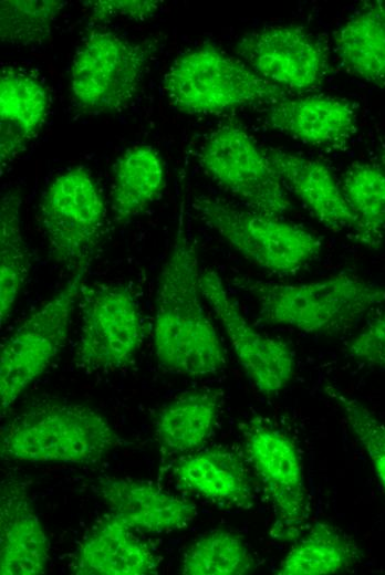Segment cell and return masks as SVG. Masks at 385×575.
<instances>
[{
    "label": "cell",
    "instance_id": "obj_22",
    "mask_svg": "<svg viewBox=\"0 0 385 575\" xmlns=\"http://www.w3.org/2000/svg\"><path fill=\"white\" fill-rule=\"evenodd\" d=\"M223 394L216 388L188 390L159 411L156 438L164 454L199 450L215 430Z\"/></svg>",
    "mask_w": 385,
    "mask_h": 575
},
{
    "label": "cell",
    "instance_id": "obj_32",
    "mask_svg": "<svg viewBox=\"0 0 385 575\" xmlns=\"http://www.w3.org/2000/svg\"><path fill=\"white\" fill-rule=\"evenodd\" d=\"M378 159H379V166L385 172V144L381 143L379 150H378Z\"/></svg>",
    "mask_w": 385,
    "mask_h": 575
},
{
    "label": "cell",
    "instance_id": "obj_9",
    "mask_svg": "<svg viewBox=\"0 0 385 575\" xmlns=\"http://www.w3.org/2000/svg\"><path fill=\"white\" fill-rule=\"evenodd\" d=\"M81 330L75 365L86 372L127 366L143 341V321L132 292L122 284H83L77 303Z\"/></svg>",
    "mask_w": 385,
    "mask_h": 575
},
{
    "label": "cell",
    "instance_id": "obj_1",
    "mask_svg": "<svg viewBox=\"0 0 385 575\" xmlns=\"http://www.w3.org/2000/svg\"><path fill=\"white\" fill-rule=\"evenodd\" d=\"M200 276L183 200L157 282L154 349L164 369L191 377L216 375L227 366L225 347L201 302Z\"/></svg>",
    "mask_w": 385,
    "mask_h": 575
},
{
    "label": "cell",
    "instance_id": "obj_3",
    "mask_svg": "<svg viewBox=\"0 0 385 575\" xmlns=\"http://www.w3.org/2000/svg\"><path fill=\"white\" fill-rule=\"evenodd\" d=\"M118 443L108 420L91 407L43 401L15 415L1 429L6 459L39 463H96Z\"/></svg>",
    "mask_w": 385,
    "mask_h": 575
},
{
    "label": "cell",
    "instance_id": "obj_19",
    "mask_svg": "<svg viewBox=\"0 0 385 575\" xmlns=\"http://www.w3.org/2000/svg\"><path fill=\"white\" fill-rule=\"evenodd\" d=\"M177 484L212 503L248 510L254 504L251 477L238 453L225 447L197 450L173 470Z\"/></svg>",
    "mask_w": 385,
    "mask_h": 575
},
{
    "label": "cell",
    "instance_id": "obj_17",
    "mask_svg": "<svg viewBox=\"0 0 385 575\" xmlns=\"http://www.w3.org/2000/svg\"><path fill=\"white\" fill-rule=\"evenodd\" d=\"M264 153L285 189L294 194L313 217L333 231L352 230L358 222L342 191L341 184L322 163L278 148Z\"/></svg>",
    "mask_w": 385,
    "mask_h": 575
},
{
    "label": "cell",
    "instance_id": "obj_23",
    "mask_svg": "<svg viewBox=\"0 0 385 575\" xmlns=\"http://www.w3.org/2000/svg\"><path fill=\"white\" fill-rule=\"evenodd\" d=\"M335 52L346 72L385 85V1L365 2L335 34Z\"/></svg>",
    "mask_w": 385,
    "mask_h": 575
},
{
    "label": "cell",
    "instance_id": "obj_18",
    "mask_svg": "<svg viewBox=\"0 0 385 575\" xmlns=\"http://www.w3.org/2000/svg\"><path fill=\"white\" fill-rule=\"evenodd\" d=\"M113 514L95 524L72 562L76 575H152L159 557L150 544Z\"/></svg>",
    "mask_w": 385,
    "mask_h": 575
},
{
    "label": "cell",
    "instance_id": "obj_8",
    "mask_svg": "<svg viewBox=\"0 0 385 575\" xmlns=\"http://www.w3.org/2000/svg\"><path fill=\"white\" fill-rule=\"evenodd\" d=\"M89 269L71 280L32 312L1 344V415L42 375L65 346L75 305Z\"/></svg>",
    "mask_w": 385,
    "mask_h": 575
},
{
    "label": "cell",
    "instance_id": "obj_29",
    "mask_svg": "<svg viewBox=\"0 0 385 575\" xmlns=\"http://www.w3.org/2000/svg\"><path fill=\"white\" fill-rule=\"evenodd\" d=\"M324 390L340 407L348 428L365 450L385 491V422L336 387L327 385Z\"/></svg>",
    "mask_w": 385,
    "mask_h": 575
},
{
    "label": "cell",
    "instance_id": "obj_2",
    "mask_svg": "<svg viewBox=\"0 0 385 575\" xmlns=\"http://www.w3.org/2000/svg\"><path fill=\"white\" fill-rule=\"evenodd\" d=\"M233 283L254 300L262 322L308 334L342 333L385 303V288L345 272L299 284L244 275Z\"/></svg>",
    "mask_w": 385,
    "mask_h": 575
},
{
    "label": "cell",
    "instance_id": "obj_11",
    "mask_svg": "<svg viewBox=\"0 0 385 575\" xmlns=\"http://www.w3.org/2000/svg\"><path fill=\"white\" fill-rule=\"evenodd\" d=\"M198 159L205 172L248 209L271 217L291 209L264 149L241 126L228 123L214 130Z\"/></svg>",
    "mask_w": 385,
    "mask_h": 575
},
{
    "label": "cell",
    "instance_id": "obj_13",
    "mask_svg": "<svg viewBox=\"0 0 385 575\" xmlns=\"http://www.w3.org/2000/svg\"><path fill=\"white\" fill-rule=\"evenodd\" d=\"M200 288L257 390L268 397L282 391L295 370L291 347L282 339L260 333L247 321L216 271L201 272Z\"/></svg>",
    "mask_w": 385,
    "mask_h": 575
},
{
    "label": "cell",
    "instance_id": "obj_16",
    "mask_svg": "<svg viewBox=\"0 0 385 575\" xmlns=\"http://www.w3.org/2000/svg\"><path fill=\"white\" fill-rule=\"evenodd\" d=\"M49 540L24 483L3 481L0 491V574H42L49 563Z\"/></svg>",
    "mask_w": 385,
    "mask_h": 575
},
{
    "label": "cell",
    "instance_id": "obj_15",
    "mask_svg": "<svg viewBox=\"0 0 385 575\" xmlns=\"http://www.w3.org/2000/svg\"><path fill=\"white\" fill-rule=\"evenodd\" d=\"M97 491L110 513L136 532L181 530L197 515L192 502L164 491L152 481L102 478Z\"/></svg>",
    "mask_w": 385,
    "mask_h": 575
},
{
    "label": "cell",
    "instance_id": "obj_31",
    "mask_svg": "<svg viewBox=\"0 0 385 575\" xmlns=\"http://www.w3.org/2000/svg\"><path fill=\"white\" fill-rule=\"evenodd\" d=\"M353 358L385 367V312L372 318L347 345Z\"/></svg>",
    "mask_w": 385,
    "mask_h": 575
},
{
    "label": "cell",
    "instance_id": "obj_25",
    "mask_svg": "<svg viewBox=\"0 0 385 575\" xmlns=\"http://www.w3.org/2000/svg\"><path fill=\"white\" fill-rule=\"evenodd\" d=\"M20 190L3 194L0 203V318L1 326L28 281L31 260L21 229Z\"/></svg>",
    "mask_w": 385,
    "mask_h": 575
},
{
    "label": "cell",
    "instance_id": "obj_10",
    "mask_svg": "<svg viewBox=\"0 0 385 575\" xmlns=\"http://www.w3.org/2000/svg\"><path fill=\"white\" fill-rule=\"evenodd\" d=\"M244 454L274 510L271 536L295 541L309 518L303 466L293 440L262 417L240 426Z\"/></svg>",
    "mask_w": 385,
    "mask_h": 575
},
{
    "label": "cell",
    "instance_id": "obj_6",
    "mask_svg": "<svg viewBox=\"0 0 385 575\" xmlns=\"http://www.w3.org/2000/svg\"><path fill=\"white\" fill-rule=\"evenodd\" d=\"M39 220L60 265L72 274L89 269L107 228L106 205L91 172L76 166L56 175L41 197Z\"/></svg>",
    "mask_w": 385,
    "mask_h": 575
},
{
    "label": "cell",
    "instance_id": "obj_20",
    "mask_svg": "<svg viewBox=\"0 0 385 575\" xmlns=\"http://www.w3.org/2000/svg\"><path fill=\"white\" fill-rule=\"evenodd\" d=\"M50 95L34 75L14 66L0 73V167L23 153L45 123Z\"/></svg>",
    "mask_w": 385,
    "mask_h": 575
},
{
    "label": "cell",
    "instance_id": "obj_7",
    "mask_svg": "<svg viewBox=\"0 0 385 575\" xmlns=\"http://www.w3.org/2000/svg\"><path fill=\"white\" fill-rule=\"evenodd\" d=\"M156 46L107 30H91L71 64L70 92L76 107L100 115L125 108L142 85Z\"/></svg>",
    "mask_w": 385,
    "mask_h": 575
},
{
    "label": "cell",
    "instance_id": "obj_24",
    "mask_svg": "<svg viewBox=\"0 0 385 575\" xmlns=\"http://www.w3.org/2000/svg\"><path fill=\"white\" fill-rule=\"evenodd\" d=\"M361 558L355 540L326 522L299 537L277 568L279 575H329L351 569Z\"/></svg>",
    "mask_w": 385,
    "mask_h": 575
},
{
    "label": "cell",
    "instance_id": "obj_26",
    "mask_svg": "<svg viewBox=\"0 0 385 575\" xmlns=\"http://www.w3.org/2000/svg\"><path fill=\"white\" fill-rule=\"evenodd\" d=\"M345 199L355 215L356 238L370 248L381 244L385 232V172L379 164H351L340 181Z\"/></svg>",
    "mask_w": 385,
    "mask_h": 575
},
{
    "label": "cell",
    "instance_id": "obj_30",
    "mask_svg": "<svg viewBox=\"0 0 385 575\" xmlns=\"http://www.w3.org/2000/svg\"><path fill=\"white\" fill-rule=\"evenodd\" d=\"M162 1L156 0H93L84 4L94 21L108 22L123 18L134 21H144L155 15Z\"/></svg>",
    "mask_w": 385,
    "mask_h": 575
},
{
    "label": "cell",
    "instance_id": "obj_4",
    "mask_svg": "<svg viewBox=\"0 0 385 575\" xmlns=\"http://www.w3.org/2000/svg\"><path fill=\"white\" fill-rule=\"evenodd\" d=\"M162 87L171 106L189 115L271 105L289 94L262 79L241 59L211 44L180 54L165 73Z\"/></svg>",
    "mask_w": 385,
    "mask_h": 575
},
{
    "label": "cell",
    "instance_id": "obj_28",
    "mask_svg": "<svg viewBox=\"0 0 385 575\" xmlns=\"http://www.w3.org/2000/svg\"><path fill=\"white\" fill-rule=\"evenodd\" d=\"M66 6L62 0H2L0 2V38L17 46L45 42Z\"/></svg>",
    "mask_w": 385,
    "mask_h": 575
},
{
    "label": "cell",
    "instance_id": "obj_12",
    "mask_svg": "<svg viewBox=\"0 0 385 575\" xmlns=\"http://www.w3.org/2000/svg\"><path fill=\"white\" fill-rule=\"evenodd\" d=\"M236 53L258 75L288 93L315 90L329 71L325 44L295 24L269 25L248 32L236 44Z\"/></svg>",
    "mask_w": 385,
    "mask_h": 575
},
{
    "label": "cell",
    "instance_id": "obj_5",
    "mask_svg": "<svg viewBox=\"0 0 385 575\" xmlns=\"http://www.w3.org/2000/svg\"><path fill=\"white\" fill-rule=\"evenodd\" d=\"M192 208L235 251L269 273L293 275L321 252L318 237L280 217L239 208L211 196L195 197Z\"/></svg>",
    "mask_w": 385,
    "mask_h": 575
},
{
    "label": "cell",
    "instance_id": "obj_27",
    "mask_svg": "<svg viewBox=\"0 0 385 575\" xmlns=\"http://www.w3.org/2000/svg\"><path fill=\"white\" fill-rule=\"evenodd\" d=\"M256 567L254 557L243 539L231 531L214 530L185 551L180 573L184 575H244Z\"/></svg>",
    "mask_w": 385,
    "mask_h": 575
},
{
    "label": "cell",
    "instance_id": "obj_21",
    "mask_svg": "<svg viewBox=\"0 0 385 575\" xmlns=\"http://www.w3.org/2000/svg\"><path fill=\"white\" fill-rule=\"evenodd\" d=\"M166 185L163 158L152 145L126 148L113 166L111 210L116 224H125L144 213Z\"/></svg>",
    "mask_w": 385,
    "mask_h": 575
},
{
    "label": "cell",
    "instance_id": "obj_14",
    "mask_svg": "<svg viewBox=\"0 0 385 575\" xmlns=\"http://www.w3.org/2000/svg\"><path fill=\"white\" fill-rule=\"evenodd\" d=\"M267 124L273 130L314 147L344 149L357 132L354 105L329 95L285 97L269 105Z\"/></svg>",
    "mask_w": 385,
    "mask_h": 575
}]
</instances>
